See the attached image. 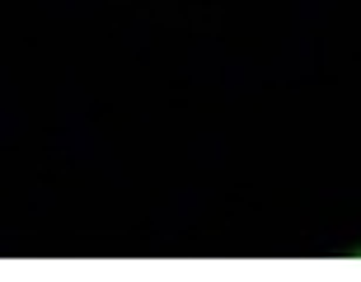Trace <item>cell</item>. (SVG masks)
Listing matches in <instances>:
<instances>
[{"instance_id": "cell-1", "label": "cell", "mask_w": 361, "mask_h": 282, "mask_svg": "<svg viewBox=\"0 0 361 282\" xmlns=\"http://www.w3.org/2000/svg\"><path fill=\"white\" fill-rule=\"evenodd\" d=\"M357 254H361V249H357Z\"/></svg>"}]
</instances>
